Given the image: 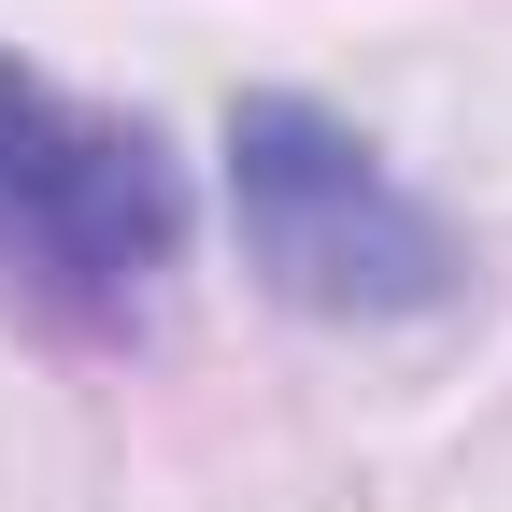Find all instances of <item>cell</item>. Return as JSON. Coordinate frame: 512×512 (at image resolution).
<instances>
[{"label": "cell", "instance_id": "7a4b0ae2", "mask_svg": "<svg viewBox=\"0 0 512 512\" xmlns=\"http://www.w3.org/2000/svg\"><path fill=\"white\" fill-rule=\"evenodd\" d=\"M171 256H185L171 143L0 57V285L72 328H128Z\"/></svg>", "mask_w": 512, "mask_h": 512}, {"label": "cell", "instance_id": "6da1fadb", "mask_svg": "<svg viewBox=\"0 0 512 512\" xmlns=\"http://www.w3.org/2000/svg\"><path fill=\"white\" fill-rule=\"evenodd\" d=\"M228 214H242L256 285L328 313V328H399V313H441L470 285V242L313 100H242L228 114Z\"/></svg>", "mask_w": 512, "mask_h": 512}]
</instances>
